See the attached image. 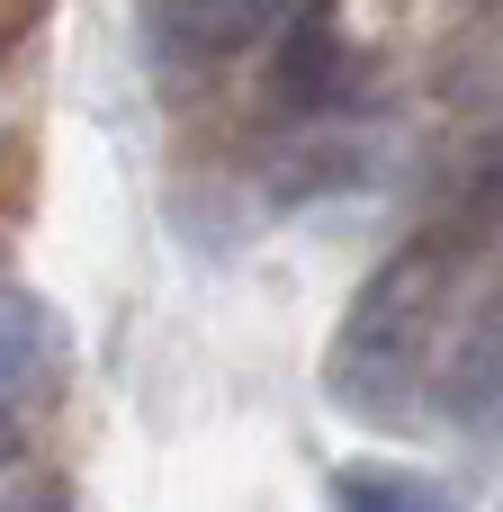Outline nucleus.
Wrapping results in <instances>:
<instances>
[{"label": "nucleus", "mask_w": 503, "mask_h": 512, "mask_svg": "<svg viewBox=\"0 0 503 512\" xmlns=\"http://www.w3.org/2000/svg\"><path fill=\"white\" fill-rule=\"evenodd\" d=\"M459 261H468L459 234H423V243H405V252L351 297V315H342V333H333V369H324V387H333L342 414L396 423V414L414 405V387H423V369H432V342H441V324H450Z\"/></svg>", "instance_id": "f257e3e1"}, {"label": "nucleus", "mask_w": 503, "mask_h": 512, "mask_svg": "<svg viewBox=\"0 0 503 512\" xmlns=\"http://www.w3.org/2000/svg\"><path fill=\"white\" fill-rule=\"evenodd\" d=\"M63 378V324L45 297L0 288V405H36Z\"/></svg>", "instance_id": "20e7f679"}, {"label": "nucleus", "mask_w": 503, "mask_h": 512, "mask_svg": "<svg viewBox=\"0 0 503 512\" xmlns=\"http://www.w3.org/2000/svg\"><path fill=\"white\" fill-rule=\"evenodd\" d=\"M441 396H450V414H459L468 432L503 441V279H495V297L468 315V333L450 342V360H441Z\"/></svg>", "instance_id": "7ed1b4c3"}, {"label": "nucleus", "mask_w": 503, "mask_h": 512, "mask_svg": "<svg viewBox=\"0 0 503 512\" xmlns=\"http://www.w3.org/2000/svg\"><path fill=\"white\" fill-rule=\"evenodd\" d=\"M333 90H342V18L315 0V9H297V27H288L279 99H288V108H333Z\"/></svg>", "instance_id": "39448f33"}, {"label": "nucleus", "mask_w": 503, "mask_h": 512, "mask_svg": "<svg viewBox=\"0 0 503 512\" xmlns=\"http://www.w3.org/2000/svg\"><path fill=\"white\" fill-rule=\"evenodd\" d=\"M333 512H450V495L405 477V468H342L333 477Z\"/></svg>", "instance_id": "423d86ee"}, {"label": "nucleus", "mask_w": 503, "mask_h": 512, "mask_svg": "<svg viewBox=\"0 0 503 512\" xmlns=\"http://www.w3.org/2000/svg\"><path fill=\"white\" fill-rule=\"evenodd\" d=\"M9 171H27V144L18 135H0V225L27 216V180H9Z\"/></svg>", "instance_id": "0eeeda50"}, {"label": "nucleus", "mask_w": 503, "mask_h": 512, "mask_svg": "<svg viewBox=\"0 0 503 512\" xmlns=\"http://www.w3.org/2000/svg\"><path fill=\"white\" fill-rule=\"evenodd\" d=\"M36 18H45V0H0V45H18Z\"/></svg>", "instance_id": "6e6552de"}, {"label": "nucleus", "mask_w": 503, "mask_h": 512, "mask_svg": "<svg viewBox=\"0 0 503 512\" xmlns=\"http://www.w3.org/2000/svg\"><path fill=\"white\" fill-rule=\"evenodd\" d=\"M288 18H297V0H153V36L171 54H198V63L243 54L261 36H279Z\"/></svg>", "instance_id": "f03ea898"}]
</instances>
